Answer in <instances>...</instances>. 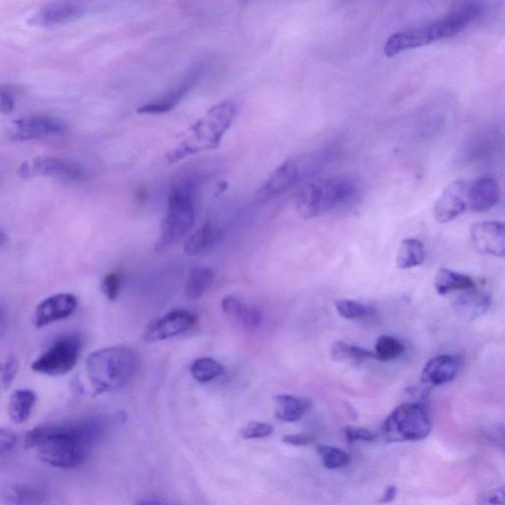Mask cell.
Segmentation results:
<instances>
[{
    "label": "cell",
    "mask_w": 505,
    "mask_h": 505,
    "mask_svg": "<svg viewBox=\"0 0 505 505\" xmlns=\"http://www.w3.org/2000/svg\"><path fill=\"white\" fill-rule=\"evenodd\" d=\"M105 431V423L98 420L39 426L27 432L24 445L36 449L44 463L71 469L85 462Z\"/></svg>",
    "instance_id": "obj_1"
},
{
    "label": "cell",
    "mask_w": 505,
    "mask_h": 505,
    "mask_svg": "<svg viewBox=\"0 0 505 505\" xmlns=\"http://www.w3.org/2000/svg\"><path fill=\"white\" fill-rule=\"evenodd\" d=\"M484 12L485 9L479 4H464L439 20L422 25L418 28L395 33L384 44L385 55L392 58L403 52L425 47L439 40L453 37L479 20Z\"/></svg>",
    "instance_id": "obj_2"
},
{
    "label": "cell",
    "mask_w": 505,
    "mask_h": 505,
    "mask_svg": "<svg viewBox=\"0 0 505 505\" xmlns=\"http://www.w3.org/2000/svg\"><path fill=\"white\" fill-rule=\"evenodd\" d=\"M138 368V357L125 346L94 351L86 359V373L96 394L119 391Z\"/></svg>",
    "instance_id": "obj_3"
},
{
    "label": "cell",
    "mask_w": 505,
    "mask_h": 505,
    "mask_svg": "<svg viewBox=\"0 0 505 505\" xmlns=\"http://www.w3.org/2000/svg\"><path fill=\"white\" fill-rule=\"evenodd\" d=\"M358 188L353 179L335 176L312 180L296 196V211L311 220L322 213L341 209L355 201Z\"/></svg>",
    "instance_id": "obj_4"
},
{
    "label": "cell",
    "mask_w": 505,
    "mask_h": 505,
    "mask_svg": "<svg viewBox=\"0 0 505 505\" xmlns=\"http://www.w3.org/2000/svg\"><path fill=\"white\" fill-rule=\"evenodd\" d=\"M236 114V105L229 101L212 107L203 118L189 128L187 139L169 152L168 160L176 162L197 152L219 148Z\"/></svg>",
    "instance_id": "obj_5"
},
{
    "label": "cell",
    "mask_w": 505,
    "mask_h": 505,
    "mask_svg": "<svg viewBox=\"0 0 505 505\" xmlns=\"http://www.w3.org/2000/svg\"><path fill=\"white\" fill-rule=\"evenodd\" d=\"M328 158L326 150H318L287 159L269 175L263 188L264 194L269 196L282 195L297 185L312 181Z\"/></svg>",
    "instance_id": "obj_6"
},
{
    "label": "cell",
    "mask_w": 505,
    "mask_h": 505,
    "mask_svg": "<svg viewBox=\"0 0 505 505\" xmlns=\"http://www.w3.org/2000/svg\"><path fill=\"white\" fill-rule=\"evenodd\" d=\"M192 191L193 185L188 180L178 182L171 189L165 218L162 222L158 249L173 244L192 230L195 223Z\"/></svg>",
    "instance_id": "obj_7"
},
{
    "label": "cell",
    "mask_w": 505,
    "mask_h": 505,
    "mask_svg": "<svg viewBox=\"0 0 505 505\" xmlns=\"http://www.w3.org/2000/svg\"><path fill=\"white\" fill-rule=\"evenodd\" d=\"M432 422L423 405L405 403L397 407L385 420L382 436L387 442H413L426 439Z\"/></svg>",
    "instance_id": "obj_8"
},
{
    "label": "cell",
    "mask_w": 505,
    "mask_h": 505,
    "mask_svg": "<svg viewBox=\"0 0 505 505\" xmlns=\"http://www.w3.org/2000/svg\"><path fill=\"white\" fill-rule=\"evenodd\" d=\"M81 341L76 336H68L55 342L31 367L35 373L49 376L65 375L72 371L78 362Z\"/></svg>",
    "instance_id": "obj_9"
},
{
    "label": "cell",
    "mask_w": 505,
    "mask_h": 505,
    "mask_svg": "<svg viewBox=\"0 0 505 505\" xmlns=\"http://www.w3.org/2000/svg\"><path fill=\"white\" fill-rule=\"evenodd\" d=\"M20 174L24 178L44 176L68 182H79L85 177L84 170L75 162L52 157H39L25 162Z\"/></svg>",
    "instance_id": "obj_10"
},
{
    "label": "cell",
    "mask_w": 505,
    "mask_h": 505,
    "mask_svg": "<svg viewBox=\"0 0 505 505\" xmlns=\"http://www.w3.org/2000/svg\"><path fill=\"white\" fill-rule=\"evenodd\" d=\"M196 322V316L186 309H173L152 321L144 332V340L161 341L182 335Z\"/></svg>",
    "instance_id": "obj_11"
},
{
    "label": "cell",
    "mask_w": 505,
    "mask_h": 505,
    "mask_svg": "<svg viewBox=\"0 0 505 505\" xmlns=\"http://www.w3.org/2000/svg\"><path fill=\"white\" fill-rule=\"evenodd\" d=\"M470 239L474 249L483 255L503 258L505 228L500 221H482L472 225Z\"/></svg>",
    "instance_id": "obj_12"
},
{
    "label": "cell",
    "mask_w": 505,
    "mask_h": 505,
    "mask_svg": "<svg viewBox=\"0 0 505 505\" xmlns=\"http://www.w3.org/2000/svg\"><path fill=\"white\" fill-rule=\"evenodd\" d=\"M469 183L458 180L449 184L441 193L435 205V219L439 223H447L468 210Z\"/></svg>",
    "instance_id": "obj_13"
},
{
    "label": "cell",
    "mask_w": 505,
    "mask_h": 505,
    "mask_svg": "<svg viewBox=\"0 0 505 505\" xmlns=\"http://www.w3.org/2000/svg\"><path fill=\"white\" fill-rule=\"evenodd\" d=\"M78 301L71 293H58L44 300L33 314L35 327L43 328L52 323L66 319L77 309Z\"/></svg>",
    "instance_id": "obj_14"
},
{
    "label": "cell",
    "mask_w": 505,
    "mask_h": 505,
    "mask_svg": "<svg viewBox=\"0 0 505 505\" xmlns=\"http://www.w3.org/2000/svg\"><path fill=\"white\" fill-rule=\"evenodd\" d=\"M221 309L233 328L250 333L260 327L261 323L260 310L238 296H225L221 302Z\"/></svg>",
    "instance_id": "obj_15"
},
{
    "label": "cell",
    "mask_w": 505,
    "mask_h": 505,
    "mask_svg": "<svg viewBox=\"0 0 505 505\" xmlns=\"http://www.w3.org/2000/svg\"><path fill=\"white\" fill-rule=\"evenodd\" d=\"M66 124L57 118L47 116H31L14 123V137L20 140H33L56 137L66 132Z\"/></svg>",
    "instance_id": "obj_16"
},
{
    "label": "cell",
    "mask_w": 505,
    "mask_h": 505,
    "mask_svg": "<svg viewBox=\"0 0 505 505\" xmlns=\"http://www.w3.org/2000/svg\"><path fill=\"white\" fill-rule=\"evenodd\" d=\"M84 13V9L78 4L71 3H52L43 6L31 16L30 25L42 27H53L77 20Z\"/></svg>",
    "instance_id": "obj_17"
},
{
    "label": "cell",
    "mask_w": 505,
    "mask_h": 505,
    "mask_svg": "<svg viewBox=\"0 0 505 505\" xmlns=\"http://www.w3.org/2000/svg\"><path fill=\"white\" fill-rule=\"evenodd\" d=\"M500 185L491 177L477 179L469 184L468 209L475 212H488L500 201Z\"/></svg>",
    "instance_id": "obj_18"
},
{
    "label": "cell",
    "mask_w": 505,
    "mask_h": 505,
    "mask_svg": "<svg viewBox=\"0 0 505 505\" xmlns=\"http://www.w3.org/2000/svg\"><path fill=\"white\" fill-rule=\"evenodd\" d=\"M492 306V297L483 292H459L453 301V308L460 317L466 321H474L482 317Z\"/></svg>",
    "instance_id": "obj_19"
},
{
    "label": "cell",
    "mask_w": 505,
    "mask_h": 505,
    "mask_svg": "<svg viewBox=\"0 0 505 505\" xmlns=\"http://www.w3.org/2000/svg\"><path fill=\"white\" fill-rule=\"evenodd\" d=\"M458 373L457 360L451 356H438L429 360L421 373V382L430 387L453 381Z\"/></svg>",
    "instance_id": "obj_20"
},
{
    "label": "cell",
    "mask_w": 505,
    "mask_h": 505,
    "mask_svg": "<svg viewBox=\"0 0 505 505\" xmlns=\"http://www.w3.org/2000/svg\"><path fill=\"white\" fill-rule=\"evenodd\" d=\"M201 70L196 69L189 74L179 85L156 101L142 106L138 110L140 114H164L173 110L177 104L188 93L198 79Z\"/></svg>",
    "instance_id": "obj_21"
},
{
    "label": "cell",
    "mask_w": 505,
    "mask_h": 505,
    "mask_svg": "<svg viewBox=\"0 0 505 505\" xmlns=\"http://www.w3.org/2000/svg\"><path fill=\"white\" fill-rule=\"evenodd\" d=\"M277 404L276 417L285 422L301 421L312 408V402L303 397L294 395H278L275 397Z\"/></svg>",
    "instance_id": "obj_22"
},
{
    "label": "cell",
    "mask_w": 505,
    "mask_h": 505,
    "mask_svg": "<svg viewBox=\"0 0 505 505\" xmlns=\"http://www.w3.org/2000/svg\"><path fill=\"white\" fill-rule=\"evenodd\" d=\"M221 239V231L213 227L210 222H206L195 231L185 243V254L189 257H196L204 254L214 248Z\"/></svg>",
    "instance_id": "obj_23"
},
{
    "label": "cell",
    "mask_w": 505,
    "mask_h": 505,
    "mask_svg": "<svg viewBox=\"0 0 505 505\" xmlns=\"http://www.w3.org/2000/svg\"><path fill=\"white\" fill-rule=\"evenodd\" d=\"M3 500L5 505H44L47 494L37 485L18 483L7 486Z\"/></svg>",
    "instance_id": "obj_24"
},
{
    "label": "cell",
    "mask_w": 505,
    "mask_h": 505,
    "mask_svg": "<svg viewBox=\"0 0 505 505\" xmlns=\"http://www.w3.org/2000/svg\"><path fill=\"white\" fill-rule=\"evenodd\" d=\"M435 286L439 295H445L449 293L474 290L476 284L470 276L441 268L436 276Z\"/></svg>",
    "instance_id": "obj_25"
},
{
    "label": "cell",
    "mask_w": 505,
    "mask_h": 505,
    "mask_svg": "<svg viewBox=\"0 0 505 505\" xmlns=\"http://www.w3.org/2000/svg\"><path fill=\"white\" fill-rule=\"evenodd\" d=\"M215 274L211 268H196L189 273L186 286L185 294L188 301H197L202 299L211 291L214 284Z\"/></svg>",
    "instance_id": "obj_26"
},
{
    "label": "cell",
    "mask_w": 505,
    "mask_h": 505,
    "mask_svg": "<svg viewBox=\"0 0 505 505\" xmlns=\"http://www.w3.org/2000/svg\"><path fill=\"white\" fill-rule=\"evenodd\" d=\"M36 401H37V396L32 390L18 389L14 391L8 404L9 418L16 425H21L30 418Z\"/></svg>",
    "instance_id": "obj_27"
},
{
    "label": "cell",
    "mask_w": 505,
    "mask_h": 505,
    "mask_svg": "<svg viewBox=\"0 0 505 505\" xmlns=\"http://www.w3.org/2000/svg\"><path fill=\"white\" fill-rule=\"evenodd\" d=\"M330 353L333 362L340 364L358 365L375 359L373 351L341 341L333 342Z\"/></svg>",
    "instance_id": "obj_28"
},
{
    "label": "cell",
    "mask_w": 505,
    "mask_h": 505,
    "mask_svg": "<svg viewBox=\"0 0 505 505\" xmlns=\"http://www.w3.org/2000/svg\"><path fill=\"white\" fill-rule=\"evenodd\" d=\"M425 260L426 251L421 241L413 238L402 241L397 255V267L409 269L422 265Z\"/></svg>",
    "instance_id": "obj_29"
},
{
    "label": "cell",
    "mask_w": 505,
    "mask_h": 505,
    "mask_svg": "<svg viewBox=\"0 0 505 505\" xmlns=\"http://www.w3.org/2000/svg\"><path fill=\"white\" fill-rule=\"evenodd\" d=\"M224 373L223 365L212 357H200L191 366V374L197 382L209 383Z\"/></svg>",
    "instance_id": "obj_30"
},
{
    "label": "cell",
    "mask_w": 505,
    "mask_h": 505,
    "mask_svg": "<svg viewBox=\"0 0 505 505\" xmlns=\"http://www.w3.org/2000/svg\"><path fill=\"white\" fill-rule=\"evenodd\" d=\"M404 351L405 347L401 341L392 336L383 335L377 339L373 354L379 362L386 363L400 357Z\"/></svg>",
    "instance_id": "obj_31"
},
{
    "label": "cell",
    "mask_w": 505,
    "mask_h": 505,
    "mask_svg": "<svg viewBox=\"0 0 505 505\" xmlns=\"http://www.w3.org/2000/svg\"><path fill=\"white\" fill-rule=\"evenodd\" d=\"M317 453L322 460L325 468L330 470H336L348 466L350 462V456L344 449L330 445H319Z\"/></svg>",
    "instance_id": "obj_32"
},
{
    "label": "cell",
    "mask_w": 505,
    "mask_h": 505,
    "mask_svg": "<svg viewBox=\"0 0 505 505\" xmlns=\"http://www.w3.org/2000/svg\"><path fill=\"white\" fill-rule=\"evenodd\" d=\"M335 308L341 317L347 320L364 319L372 314V309L367 305L355 301H339Z\"/></svg>",
    "instance_id": "obj_33"
},
{
    "label": "cell",
    "mask_w": 505,
    "mask_h": 505,
    "mask_svg": "<svg viewBox=\"0 0 505 505\" xmlns=\"http://www.w3.org/2000/svg\"><path fill=\"white\" fill-rule=\"evenodd\" d=\"M18 372H20V362L16 357H11L0 363V397L11 388Z\"/></svg>",
    "instance_id": "obj_34"
},
{
    "label": "cell",
    "mask_w": 505,
    "mask_h": 505,
    "mask_svg": "<svg viewBox=\"0 0 505 505\" xmlns=\"http://www.w3.org/2000/svg\"><path fill=\"white\" fill-rule=\"evenodd\" d=\"M18 444L14 432L0 429V469L12 459Z\"/></svg>",
    "instance_id": "obj_35"
},
{
    "label": "cell",
    "mask_w": 505,
    "mask_h": 505,
    "mask_svg": "<svg viewBox=\"0 0 505 505\" xmlns=\"http://www.w3.org/2000/svg\"><path fill=\"white\" fill-rule=\"evenodd\" d=\"M275 429L270 423L251 421L242 429L241 437L245 439L265 438L273 435Z\"/></svg>",
    "instance_id": "obj_36"
},
{
    "label": "cell",
    "mask_w": 505,
    "mask_h": 505,
    "mask_svg": "<svg viewBox=\"0 0 505 505\" xmlns=\"http://www.w3.org/2000/svg\"><path fill=\"white\" fill-rule=\"evenodd\" d=\"M121 277L116 273H110L105 276L102 282V292L108 300L115 301L121 290Z\"/></svg>",
    "instance_id": "obj_37"
},
{
    "label": "cell",
    "mask_w": 505,
    "mask_h": 505,
    "mask_svg": "<svg viewBox=\"0 0 505 505\" xmlns=\"http://www.w3.org/2000/svg\"><path fill=\"white\" fill-rule=\"evenodd\" d=\"M346 439L349 442H373L377 436L373 431L364 428L349 426L342 430Z\"/></svg>",
    "instance_id": "obj_38"
},
{
    "label": "cell",
    "mask_w": 505,
    "mask_h": 505,
    "mask_svg": "<svg viewBox=\"0 0 505 505\" xmlns=\"http://www.w3.org/2000/svg\"><path fill=\"white\" fill-rule=\"evenodd\" d=\"M285 444L293 446H308L315 442L316 437L312 435L295 434L286 435L283 438Z\"/></svg>",
    "instance_id": "obj_39"
},
{
    "label": "cell",
    "mask_w": 505,
    "mask_h": 505,
    "mask_svg": "<svg viewBox=\"0 0 505 505\" xmlns=\"http://www.w3.org/2000/svg\"><path fill=\"white\" fill-rule=\"evenodd\" d=\"M14 109L12 93L5 87L0 86V113L7 114Z\"/></svg>",
    "instance_id": "obj_40"
},
{
    "label": "cell",
    "mask_w": 505,
    "mask_h": 505,
    "mask_svg": "<svg viewBox=\"0 0 505 505\" xmlns=\"http://www.w3.org/2000/svg\"><path fill=\"white\" fill-rule=\"evenodd\" d=\"M397 494H398V489H397V486H388V488H386L383 494L381 495V500H379V502L383 504L389 503L396 499Z\"/></svg>",
    "instance_id": "obj_41"
},
{
    "label": "cell",
    "mask_w": 505,
    "mask_h": 505,
    "mask_svg": "<svg viewBox=\"0 0 505 505\" xmlns=\"http://www.w3.org/2000/svg\"><path fill=\"white\" fill-rule=\"evenodd\" d=\"M137 505H164L158 500H142L137 502Z\"/></svg>",
    "instance_id": "obj_42"
},
{
    "label": "cell",
    "mask_w": 505,
    "mask_h": 505,
    "mask_svg": "<svg viewBox=\"0 0 505 505\" xmlns=\"http://www.w3.org/2000/svg\"><path fill=\"white\" fill-rule=\"evenodd\" d=\"M7 242V236L4 232H0V249H2Z\"/></svg>",
    "instance_id": "obj_43"
},
{
    "label": "cell",
    "mask_w": 505,
    "mask_h": 505,
    "mask_svg": "<svg viewBox=\"0 0 505 505\" xmlns=\"http://www.w3.org/2000/svg\"><path fill=\"white\" fill-rule=\"evenodd\" d=\"M0 322H2V321H0Z\"/></svg>",
    "instance_id": "obj_44"
}]
</instances>
